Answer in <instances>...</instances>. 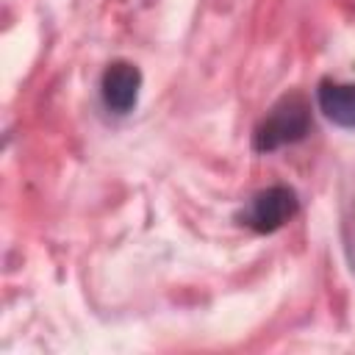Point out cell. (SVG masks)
<instances>
[{
  "label": "cell",
  "mask_w": 355,
  "mask_h": 355,
  "mask_svg": "<svg viewBox=\"0 0 355 355\" xmlns=\"http://www.w3.org/2000/svg\"><path fill=\"white\" fill-rule=\"evenodd\" d=\"M311 128H313V119H311L308 100L300 92L283 94L266 111V116L255 125L252 150L255 153H275L286 144H297L311 133Z\"/></svg>",
  "instance_id": "obj_1"
},
{
  "label": "cell",
  "mask_w": 355,
  "mask_h": 355,
  "mask_svg": "<svg viewBox=\"0 0 355 355\" xmlns=\"http://www.w3.org/2000/svg\"><path fill=\"white\" fill-rule=\"evenodd\" d=\"M297 211H300V200H297L294 189L269 186V189H261L258 194H252V200L247 202V208L241 211L239 219H241V225H247L255 233H275L288 219H294Z\"/></svg>",
  "instance_id": "obj_2"
},
{
  "label": "cell",
  "mask_w": 355,
  "mask_h": 355,
  "mask_svg": "<svg viewBox=\"0 0 355 355\" xmlns=\"http://www.w3.org/2000/svg\"><path fill=\"white\" fill-rule=\"evenodd\" d=\"M139 89H141V72L130 61H111L100 78V97L103 105L111 114H130L139 103Z\"/></svg>",
  "instance_id": "obj_3"
},
{
  "label": "cell",
  "mask_w": 355,
  "mask_h": 355,
  "mask_svg": "<svg viewBox=\"0 0 355 355\" xmlns=\"http://www.w3.org/2000/svg\"><path fill=\"white\" fill-rule=\"evenodd\" d=\"M316 105L333 125L347 128V130L355 128V83H338L330 78L319 80Z\"/></svg>",
  "instance_id": "obj_4"
}]
</instances>
